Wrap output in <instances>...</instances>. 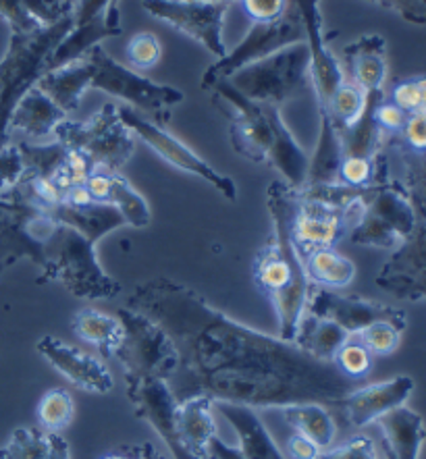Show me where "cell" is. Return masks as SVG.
Segmentation results:
<instances>
[{
    "instance_id": "cell-20",
    "label": "cell",
    "mask_w": 426,
    "mask_h": 459,
    "mask_svg": "<svg viewBox=\"0 0 426 459\" xmlns=\"http://www.w3.org/2000/svg\"><path fill=\"white\" fill-rule=\"evenodd\" d=\"M377 285L399 299H426V222H416L410 238L391 254Z\"/></svg>"
},
{
    "instance_id": "cell-36",
    "label": "cell",
    "mask_w": 426,
    "mask_h": 459,
    "mask_svg": "<svg viewBox=\"0 0 426 459\" xmlns=\"http://www.w3.org/2000/svg\"><path fill=\"white\" fill-rule=\"evenodd\" d=\"M283 418L296 429L298 435L306 437L308 441H312L317 447L325 449L335 441L337 426L329 416V411L325 410V405L320 403H293L281 408Z\"/></svg>"
},
{
    "instance_id": "cell-48",
    "label": "cell",
    "mask_w": 426,
    "mask_h": 459,
    "mask_svg": "<svg viewBox=\"0 0 426 459\" xmlns=\"http://www.w3.org/2000/svg\"><path fill=\"white\" fill-rule=\"evenodd\" d=\"M0 19L9 23L11 31H36L44 28L25 11L23 0H0Z\"/></svg>"
},
{
    "instance_id": "cell-37",
    "label": "cell",
    "mask_w": 426,
    "mask_h": 459,
    "mask_svg": "<svg viewBox=\"0 0 426 459\" xmlns=\"http://www.w3.org/2000/svg\"><path fill=\"white\" fill-rule=\"evenodd\" d=\"M17 148L22 152L25 175L46 177V179H55L67 154V148L57 140L50 143L19 142Z\"/></svg>"
},
{
    "instance_id": "cell-15",
    "label": "cell",
    "mask_w": 426,
    "mask_h": 459,
    "mask_svg": "<svg viewBox=\"0 0 426 459\" xmlns=\"http://www.w3.org/2000/svg\"><path fill=\"white\" fill-rule=\"evenodd\" d=\"M306 316L331 320L350 334H358L366 326L381 323V320L397 325L402 331L408 326V316L404 310L372 299L356 298V295H339L337 291L318 285H312L310 295H308Z\"/></svg>"
},
{
    "instance_id": "cell-18",
    "label": "cell",
    "mask_w": 426,
    "mask_h": 459,
    "mask_svg": "<svg viewBox=\"0 0 426 459\" xmlns=\"http://www.w3.org/2000/svg\"><path fill=\"white\" fill-rule=\"evenodd\" d=\"M364 195L366 192L347 208H333L320 204V202L298 198L293 238H296L301 254L310 252L314 247H333L341 238L350 235L362 216Z\"/></svg>"
},
{
    "instance_id": "cell-53",
    "label": "cell",
    "mask_w": 426,
    "mask_h": 459,
    "mask_svg": "<svg viewBox=\"0 0 426 459\" xmlns=\"http://www.w3.org/2000/svg\"><path fill=\"white\" fill-rule=\"evenodd\" d=\"M287 454H290V459H317L320 455V447L296 432L287 441Z\"/></svg>"
},
{
    "instance_id": "cell-34",
    "label": "cell",
    "mask_w": 426,
    "mask_h": 459,
    "mask_svg": "<svg viewBox=\"0 0 426 459\" xmlns=\"http://www.w3.org/2000/svg\"><path fill=\"white\" fill-rule=\"evenodd\" d=\"M304 255L306 274L310 283L326 290H343L356 277V266L350 258L339 254L335 247H314Z\"/></svg>"
},
{
    "instance_id": "cell-39",
    "label": "cell",
    "mask_w": 426,
    "mask_h": 459,
    "mask_svg": "<svg viewBox=\"0 0 426 459\" xmlns=\"http://www.w3.org/2000/svg\"><path fill=\"white\" fill-rule=\"evenodd\" d=\"M366 107V94L352 82H343L333 94L326 110H320V117H329L337 131L352 127L360 119Z\"/></svg>"
},
{
    "instance_id": "cell-21",
    "label": "cell",
    "mask_w": 426,
    "mask_h": 459,
    "mask_svg": "<svg viewBox=\"0 0 426 459\" xmlns=\"http://www.w3.org/2000/svg\"><path fill=\"white\" fill-rule=\"evenodd\" d=\"M36 350L46 362H50L52 368L61 372L77 389L98 393V395L113 391L115 380L107 364L80 351L77 347L63 343L55 334H46V337L38 341Z\"/></svg>"
},
{
    "instance_id": "cell-44",
    "label": "cell",
    "mask_w": 426,
    "mask_h": 459,
    "mask_svg": "<svg viewBox=\"0 0 426 459\" xmlns=\"http://www.w3.org/2000/svg\"><path fill=\"white\" fill-rule=\"evenodd\" d=\"M385 148H399L408 152L426 154V113L410 115L396 135H387Z\"/></svg>"
},
{
    "instance_id": "cell-50",
    "label": "cell",
    "mask_w": 426,
    "mask_h": 459,
    "mask_svg": "<svg viewBox=\"0 0 426 459\" xmlns=\"http://www.w3.org/2000/svg\"><path fill=\"white\" fill-rule=\"evenodd\" d=\"M366 3L397 13L399 17L414 25H426V0H366Z\"/></svg>"
},
{
    "instance_id": "cell-47",
    "label": "cell",
    "mask_w": 426,
    "mask_h": 459,
    "mask_svg": "<svg viewBox=\"0 0 426 459\" xmlns=\"http://www.w3.org/2000/svg\"><path fill=\"white\" fill-rule=\"evenodd\" d=\"M25 173L22 152H19L17 143L15 146H6L0 150V195L11 192L17 186V181L22 179Z\"/></svg>"
},
{
    "instance_id": "cell-26",
    "label": "cell",
    "mask_w": 426,
    "mask_h": 459,
    "mask_svg": "<svg viewBox=\"0 0 426 459\" xmlns=\"http://www.w3.org/2000/svg\"><path fill=\"white\" fill-rule=\"evenodd\" d=\"M65 119H67V115L36 85L19 100L15 110H13L9 121V135L22 134L28 137L25 142H40L55 135L58 123Z\"/></svg>"
},
{
    "instance_id": "cell-5",
    "label": "cell",
    "mask_w": 426,
    "mask_h": 459,
    "mask_svg": "<svg viewBox=\"0 0 426 459\" xmlns=\"http://www.w3.org/2000/svg\"><path fill=\"white\" fill-rule=\"evenodd\" d=\"M233 90L256 104H281L301 94L310 85V50L298 42L235 71L227 80Z\"/></svg>"
},
{
    "instance_id": "cell-23",
    "label": "cell",
    "mask_w": 426,
    "mask_h": 459,
    "mask_svg": "<svg viewBox=\"0 0 426 459\" xmlns=\"http://www.w3.org/2000/svg\"><path fill=\"white\" fill-rule=\"evenodd\" d=\"M345 80L364 94L381 91L387 82V42L378 34H366L343 48Z\"/></svg>"
},
{
    "instance_id": "cell-57",
    "label": "cell",
    "mask_w": 426,
    "mask_h": 459,
    "mask_svg": "<svg viewBox=\"0 0 426 459\" xmlns=\"http://www.w3.org/2000/svg\"><path fill=\"white\" fill-rule=\"evenodd\" d=\"M204 3H231V0H204Z\"/></svg>"
},
{
    "instance_id": "cell-46",
    "label": "cell",
    "mask_w": 426,
    "mask_h": 459,
    "mask_svg": "<svg viewBox=\"0 0 426 459\" xmlns=\"http://www.w3.org/2000/svg\"><path fill=\"white\" fill-rule=\"evenodd\" d=\"M77 0H23L25 11L40 25H55L74 15Z\"/></svg>"
},
{
    "instance_id": "cell-29",
    "label": "cell",
    "mask_w": 426,
    "mask_h": 459,
    "mask_svg": "<svg viewBox=\"0 0 426 459\" xmlns=\"http://www.w3.org/2000/svg\"><path fill=\"white\" fill-rule=\"evenodd\" d=\"M90 65L82 56L74 63L63 65V67L46 71L42 80L38 82V88H40L65 115H74L75 110L80 108L85 90H90Z\"/></svg>"
},
{
    "instance_id": "cell-27",
    "label": "cell",
    "mask_w": 426,
    "mask_h": 459,
    "mask_svg": "<svg viewBox=\"0 0 426 459\" xmlns=\"http://www.w3.org/2000/svg\"><path fill=\"white\" fill-rule=\"evenodd\" d=\"M377 424L383 432V451L387 459H418L426 438L421 414L402 405L378 418Z\"/></svg>"
},
{
    "instance_id": "cell-6",
    "label": "cell",
    "mask_w": 426,
    "mask_h": 459,
    "mask_svg": "<svg viewBox=\"0 0 426 459\" xmlns=\"http://www.w3.org/2000/svg\"><path fill=\"white\" fill-rule=\"evenodd\" d=\"M91 71L90 88L107 91L113 98H121L137 113L148 115L159 126L170 121V108L183 102V91L170 85L154 83L148 77L135 74L134 69L117 63L100 44L83 55Z\"/></svg>"
},
{
    "instance_id": "cell-30",
    "label": "cell",
    "mask_w": 426,
    "mask_h": 459,
    "mask_svg": "<svg viewBox=\"0 0 426 459\" xmlns=\"http://www.w3.org/2000/svg\"><path fill=\"white\" fill-rule=\"evenodd\" d=\"M50 214L63 225L80 231L91 244H98L109 233H113L115 229L127 225L119 210L109 204H98V202L85 206H74L69 202H63Z\"/></svg>"
},
{
    "instance_id": "cell-4",
    "label": "cell",
    "mask_w": 426,
    "mask_h": 459,
    "mask_svg": "<svg viewBox=\"0 0 426 459\" xmlns=\"http://www.w3.org/2000/svg\"><path fill=\"white\" fill-rule=\"evenodd\" d=\"M58 281L75 298L110 299L121 293V283L100 266L96 244L67 225H58L46 262L38 274V283Z\"/></svg>"
},
{
    "instance_id": "cell-11",
    "label": "cell",
    "mask_w": 426,
    "mask_h": 459,
    "mask_svg": "<svg viewBox=\"0 0 426 459\" xmlns=\"http://www.w3.org/2000/svg\"><path fill=\"white\" fill-rule=\"evenodd\" d=\"M208 91L214 96L216 107L229 119V140L235 152L256 165L268 162L274 140L273 113L279 107L248 100L227 82H219Z\"/></svg>"
},
{
    "instance_id": "cell-3",
    "label": "cell",
    "mask_w": 426,
    "mask_h": 459,
    "mask_svg": "<svg viewBox=\"0 0 426 459\" xmlns=\"http://www.w3.org/2000/svg\"><path fill=\"white\" fill-rule=\"evenodd\" d=\"M74 28V15L36 31H11L9 48L0 58V150L9 146V121L19 100L36 88L52 56Z\"/></svg>"
},
{
    "instance_id": "cell-49",
    "label": "cell",
    "mask_w": 426,
    "mask_h": 459,
    "mask_svg": "<svg viewBox=\"0 0 426 459\" xmlns=\"http://www.w3.org/2000/svg\"><path fill=\"white\" fill-rule=\"evenodd\" d=\"M241 4L252 23H271L283 17L290 0H241Z\"/></svg>"
},
{
    "instance_id": "cell-10",
    "label": "cell",
    "mask_w": 426,
    "mask_h": 459,
    "mask_svg": "<svg viewBox=\"0 0 426 459\" xmlns=\"http://www.w3.org/2000/svg\"><path fill=\"white\" fill-rule=\"evenodd\" d=\"M117 316L126 329V339L115 358L123 364L126 377L169 380L177 370L179 356L169 334L143 314L121 307Z\"/></svg>"
},
{
    "instance_id": "cell-56",
    "label": "cell",
    "mask_w": 426,
    "mask_h": 459,
    "mask_svg": "<svg viewBox=\"0 0 426 459\" xmlns=\"http://www.w3.org/2000/svg\"><path fill=\"white\" fill-rule=\"evenodd\" d=\"M102 459H129L126 454H123L121 449H117V451H113V454H109V455H104Z\"/></svg>"
},
{
    "instance_id": "cell-43",
    "label": "cell",
    "mask_w": 426,
    "mask_h": 459,
    "mask_svg": "<svg viewBox=\"0 0 426 459\" xmlns=\"http://www.w3.org/2000/svg\"><path fill=\"white\" fill-rule=\"evenodd\" d=\"M402 329L393 323H375L370 326H366L364 331H360L356 337L362 341V343L369 347V351L372 356H389L397 350L399 345V337H402Z\"/></svg>"
},
{
    "instance_id": "cell-45",
    "label": "cell",
    "mask_w": 426,
    "mask_h": 459,
    "mask_svg": "<svg viewBox=\"0 0 426 459\" xmlns=\"http://www.w3.org/2000/svg\"><path fill=\"white\" fill-rule=\"evenodd\" d=\"M162 44L150 31H140L127 44V58L137 69H152L161 61Z\"/></svg>"
},
{
    "instance_id": "cell-14",
    "label": "cell",
    "mask_w": 426,
    "mask_h": 459,
    "mask_svg": "<svg viewBox=\"0 0 426 459\" xmlns=\"http://www.w3.org/2000/svg\"><path fill=\"white\" fill-rule=\"evenodd\" d=\"M142 6L150 15L183 36L200 42L204 48L222 58L227 46L222 40V25L231 3H204V0H142Z\"/></svg>"
},
{
    "instance_id": "cell-55",
    "label": "cell",
    "mask_w": 426,
    "mask_h": 459,
    "mask_svg": "<svg viewBox=\"0 0 426 459\" xmlns=\"http://www.w3.org/2000/svg\"><path fill=\"white\" fill-rule=\"evenodd\" d=\"M208 459H244L239 455V451L235 447H227L219 437H213L211 441V455Z\"/></svg>"
},
{
    "instance_id": "cell-1",
    "label": "cell",
    "mask_w": 426,
    "mask_h": 459,
    "mask_svg": "<svg viewBox=\"0 0 426 459\" xmlns=\"http://www.w3.org/2000/svg\"><path fill=\"white\" fill-rule=\"evenodd\" d=\"M126 307L154 320L173 341L179 364L167 383L177 402L204 395L214 403L281 410L293 403L337 405L353 389V380L333 362L229 318L173 279L143 281Z\"/></svg>"
},
{
    "instance_id": "cell-41",
    "label": "cell",
    "mask_w": 426,
    "mask_h": 459,
    "mask_svg": "<svg viewBox=\"0 0 426 459\" xmlns=\"http://www.w3.org/2000/svg\"><path fill=\"white\" fill-rule=\"evenodd\" d=\"M333 364L337 366L341 375H345L352 380H358L364 378L372 370L375 356H372L369 347H366L356 334H352V337L339 347L335 358H333Z\"/></svg>"
},
{
    "instance_id": "cell-32",
    "label": "cell",
    "mask_w": 426,
    "mask_h": 459,
    "mask_svg": "<svg viewBox=\"0 0 426 459\" xmlns=\"http://www.w3.org/2000/svg\"><path fill=\"white\" fill-rule=\"evenodd\" d=\"M71 329L85 343L94 345L107 359L115 358L117 350L126 339V329H123L119 316H110V314L94 310V307H83V310L75 312L74 320H71Z\"/></svg>"
},
{
    "instance_id": "cell-2",
    "label": "cell",
    "mask_w": 426,
    "mask_h": 459,
    "mask_svg": "<svg viewBox=\"0 0 426 459\" xmlns=\"http://www.w3.org/2000/svg\"><path fill=\"white\" fill-rule=\"evenodd\" d=\"M266 206L271 212L273 233L254 260V281L273 301L279 320V337L293 341L312 290L304 255L293 238L298 194L285 181H273L266 189Z\"/></svg>"
},
{
    "instance_id": "cell-51",
    "label": "cell",
    "mask_w": 426,
    "mask_h": 459,
    "mask_svg": "<svg viewBox=\"0 0 426 459\" xmlns=\"http://www.w3.org/2000/svg\"><path fill=\"white\" fill-rule=\"evenodd\" d=\"M317 459H378L375 451V443L366 437H353L341 447L320 454Z\"/></svg>"
},
{
    "instance_id": "cell-16",
    "label": "cell",
    "mask_w": 426,
    "mask_h": 459,
    "mask_svg": "<svg viewBox=\"0 0 426 459\" xmlns=\"http://www.w3.org/2000/svg\"><path fill=\"white\" fill-rule=\"evenodd\" d=\"M121 0H77L74 11V28L58 44L50 69L63 67L82 58L85 52L109 38L121 36Z\"/></svg>"
},
{
    "instance_id": "cell-8",
    "label": "cell",
    "mask_w": 426,
    "mask_h": 459,
    "mask_svg": "<svg viewBox=\"0 0 426 459\" xmlns=\"http://www.w3.org/2000/svg\"><path fill=\"white\" fill-rule=\"evenodd\" d=\"M416 222V212L404 186L387 175L369 187L362 216L347 238L356 246L397 250L414 231Z\"/></svg>"
},
{
    "instance_id": "cell-7",
    "label": "cell",
    "mask_w": 426,
    "mask_h": 459,
    "mask_svg": "<svg viewBox=\"0 0 426 459\" xmlns=\"http://www.w3.org/2000/svg\"><path fill=\"white\" fill-rule=\"evenodd\" d=\"M55 140L65 148L83 152L98 170L121 173L135 152V135L119 117V107L107 102L85 121L65 119L55 129Z\"/></svg>"
},
{
    "instance_id": "cell-24",
    "label": "cell",
    "mask_w": 426,
    "mask_h": 459,
    "mask_svg": "<svg viewBox=\"0 0 426 459\" xmlns=\"http://www.w3.org/2000/svg\"><path fill=\"white\" fill-rule=\"evenodd\" d=\"M85 189L98 204H109L119 210L127 225L135 229L150 225V208L146 200L121 173L94 170L85 181Z\"/></svg>"
},
{
    "instance_id": "cell-31",
    "label": "cell",
    "mask_w": 426,
    "mask_h": 459,
    "mask_svg": "<svg viewBox=\"0 0 426 459\" xmlns=\"http://www.w3.org/2000/svg\"><path fill=\"white\" fill-rule=\"evenodd\" d=\"M0 459H71L69 443L38 426L17 429L0 447Z\"/></svg>"
},
{
    "instance_id": "cell-13",
    "label": "cell",
    "mask_w": 426,
    "mask_h": 459,
    "mask_svg": "<svg viewBox=\"0 0 426 459\" xmlns=\"http://www.w3.org/2000/svg\"><path fill=\"white\" fill-rule=\"evenodd\" d=\"M119 117L129 127L131 134L140 137L143 143H148V146L152 148L162 160H167L170 167L186 170L189 175L202 177V179L211 183L216 192H221L222 198H227L229 202L238 200V187H235L231 177L214 170L213 165H208L204 159H200L198 154L192 152L186 143L177 140L175 135H170L165 127L159 126V123H154L152 119H148V117L137 113L135 108L127 107V104L119 107Z\"/></svg>"
},
{
    "instance_id": "cell-17",
    "label": "cell",
    "mask_w": 426,
    "mask_h": 459,
    "mask_svg": "<svg viewBox=\"0 0 426 459\" xmlns=\"http://www.w3.org/2000/svg\"><path fill=\"white\" fill-rule=\"evenodd\" d=\"M301 17L306 31V44L310 50V83L317 94L318 110H326L331 98L345 82V74L341 63L331 52L329 42L337 34L325 31L323 13H320V0H291Z\"/></svg>"
},
{
    "instance_id": "cell-42",
    "label": "cell",
    "mask_w": 426,
    "mask_h": 459,
    "mask_svg": "<svg viewBox=\"0 0 426 459\" xmlns=\"http://www.w3.org/2000/svg\"><path fill=\"white\" fill-rule=\"evenodd\" d=\"M389 100L408 117L426 113V75L399 80L393 85Z\"/></svg>"
},
{
    "instance_id": "cell-22",
    "label": "cell",
    "mask_w": 426,
    "mask_h": 459,
    "mask_svg": "<svg viewBox=\"0 0 426 459\" xmlns=\"http://www.w3.org/2000/svg\"><path fill=\"white\" fill-rule=\"evenodd\" d=\"M414 391V380L410 377H396L385 383L366 385L362 389H352L337 403L343 422L352 429H364L391 410L402 408L405 399Z\"/></svg>"
},
{
    "instance_id": "cell-40",
    "label": "cell",
    "mask_w": 426,
    "mask_h": 459,
    "mask_svg": "<svg viewBox=\"0 0 426 459\" xmlns=\"http://www.w3.org/2000/svg\"><path fill=\"white\" fill-rule=\"evenodd\" d=\"M38 422L40 429L48 432H61L67 429L75 414L74 397L67 389H52L44 393V397L38 403Z\"/></svg>"
},
{
    "instance_id": "cell-38",
    "label": "cell",
    "mask_w": 426,
    "mask_h": 459,
    "mask_svg": "<svg viewBox=\"0 0 426 459\" xmlns=\"http://www.w3.org/2000/svg\"><path fill=\"white\" fill-rule=\"evenodd\" d=\"M396 150L404 162V179L399 181L408 194L414 208L418 222H426V154L408 152V150Z\"/></svg>"
},
{
    "instance_id": "cell-19",
    "label": "cell",
    "mask_w": 426,
    "mask_h": 459,
    "mask_svg": "<svg viewBox=\"0 0 426 459\" xmlns=\"http://www.w3.org/2000/svg\"><path fill=\"white\" fill-rule=\"evenodd\" d=\"M127 399L135 416L148 422L167 443L175 459H187L177 435V402L167 380L146 377H126Z\"/></svg>"
},
{
    "instance_id": "cell-33",
    "label": "cell",
    "mask_w": 426,
    "mask_h": 459,
    "mask_svg": "<svg viewBox=\"0 0 426 459\" xmlns=\"http://www.w3.org/2000/svg\"><path fill=\"white\" fill-rule=\"evenodd\" d=\"M343 160V146L337 127L329 117H320L318 140L314 154L310 156V169L304 187L312 186H333L339 183V167Z\"/></svg>"
},
{
    "instance_id": "cell-9",
    "label": "cell",
    "mask_w": 426,
    "mask_h": 459,
    "mask_svg": "<svg viewBox=\"0 0 426 459\" xmlns=\"http://www.w3.org/2000/svg\"><path fill=\"white\" fill-rule=\"evenodd\" d=\"M58 225L44 210L0 195V274L19 260H31L42 268Z\"/></svg>"
},
{
    "instance_id": "cell-54",
    "label": "cell",
    "mask_w": 426,
    "mask_h": 459,
    "mask_svg": "<svg viewBox=\"0 0 426 459\" xmlns=\"http://www.w3.org/2000/svg\"><path fill=\"white\" fill-rule=\"evenodd\" d=\"M123 454L129 459H167L165 454H161L152 443H142V445H121L119 447Z\"/></svg>"
},
{
    "instance_id": "cell-12",
    "label": "cell",
    "mask_w": 426,
    "mask_h": 459,
    "mask_svg": "<svg viewBox=\"0 0 426 459\" xmlns=\"http://www.w3.org/2000/svg\"><path fill=\"white\" fill-rule=\"evenodd\" d=\"M304 40V23H301L296 4L290 0V6H287L283 17H279L277 22L252 23L244 40L235 46L233 50H227L225 56L206 69L204 77H202V88L211 90L213 85L227 80L229 75H233L235 71L246 67V65L260 61V58L273 55V52Z\"/></svg>"
},
{
    "instance_id": "cell-28",
    "label": "cell",
    "mask_w": 426,
    "mask_h": 459,
    "mask_svg": "<svg viewBox=\"0 0 426 459\" xmlns=\"http://www.w3.org/2000/svg\"><path fill=\"white\" fill-rule=\"evenodd\" d=\"M216 408L229 420L239 438V455L244 459H287L281 454L273 437L268 435L266 426L256 416L254 408L238 403L216 402Z\"/></svg>"
},
{
    "instance_id": "cell-52",
    "label": "cell",
    "mask_w": 426,
    "mask_h": 459,
    "mask_svg": "<svg viewBox=\"0 0 426 459\" xmlns=\"http://www.w3.org/2000/svg\"><path fill=\"white\" fill-rule=\"evenodd\" d=\"M375 119H377L378 127H381L385 135H396L405 126V119H408V115H405L402 108H397L391 100L383 98V100L377 104Z\"/></svg>"
},
{
    "instance_id": "cell-25",
    "label": "cell",
    "mask_w": 426,
    "mask_h": 459,
    "mask_svg": "<svg viewBox=\"0 0 426 459\" xmlns=\"http://www.w3.org/2000/svg\"><path fill=\"white\" fill-rule=\"evenodd\" d=\"M211 397H189L177 405V435L187 459H208L211 441L216 437Z\"/></svg>"
},
{
    "instance_id": "cell-35",
    "label": "cell",
    "mask_w": 426,
    "mask_h": 459,
    "mask_svg": "<svg viewBox=\"0 0 426 459\" xmlns=\"http://www.w3.org/2000/svg\"><path fill=\"white\" fill-rule=\"evenodd\" d=\"M350 337H352L350 333L341 329L339 325L331 323V320L312 318L304 314L293 343L314 358L325 359V362H333V358H335L339 347L343 345Z\"/></svg>"
}]
</instances>
